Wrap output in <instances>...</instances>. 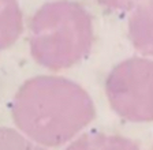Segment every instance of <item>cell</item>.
Returning a JSON list of instances; mask_svg holds the SVG:
<instances>
[{
    "label": "cell",
    "mask_w": 153,
    "mask_h": 150,
    "mask_svg": "<svg viewBox=\"0 0 153 150\" xmlns=\"http://www.w3.org/2000/svg\"><path fill=\"white\" fill-rule=\"evenodd\" d=\"M130 38L134 47L143 55H152V0L135 7L128 23Z\"/></svg>",
    "instance_id": "cell-5"
},
{
    "label": "cell",
    "mask_w": 153,
    "mask_h": 150,
    "mask_svg": "<svg viewBox=\"0 0 153 150\" xmlns=\"http://www.w3.org/2000/svg\"><path fill=\"white\" fill-rule=\"evenodd\" d=\"M11 113L25 137L42 147H56L89 124L96 109L89 93L74 81L40 75L19 87Z\"/></svg>",
    "instance_id": "cell-1"
},
{
    "label": "cell",
    "mask_w": 153,
    "mask_h": 150,
    "mask_svg": "<svg viewBox=\"0 0 153 150\" xmlns=\"http://www.w3.org/2000/svg\"><path fill=\"white\" fill-rule=\"evenodd\" d=\"M152 61L131 58L120 61L105 81L107 97L114 111L130 121H150L152 101Z\"/></svg>",
    "instance_id": "cell-3"
},
{
    "label": "cell",
    "mask_w": 153,
    "mask_h": 150,
    "mask_svg": "<svg viewBox=\"0 0 153 150\" xmlns=\"http://www.w3.org/2000/svg\"><path fill=\"white\" fill-rule=\"evenodd\" d=\"M66 150H141L135 142L115 134L90 131L73 140Z\"/></svg>",
    "instance_id": "cell-4"
},
{
    "label": "cell",
    "mask_w": 153,
    "mask_h": 150,
    "mask_svg": "<svg viewBox=\"0 0 153 150\" xmlns=\"http://www.w3.org/2000/svg\"><path fill=\"white\" fill-rule=\"evenodd\" d=\"M0 150H47L27 137L8 127H0Z\"/></svg>",
    "instance_id": "cell-7"
},
{
    "label": "cell",
    "mask_w": 153,
    "mask_h": 150,
    "mask_svg": "<svg viewBox=\"0 0 153 150\" xmlns=\"http://www.w3.org/2000/svg\"><path fill=\"white\" fill-rule=\"evenodd\" d=\"M30 52L49 70H63L81 61L93 44V22L85 7L57 0L38 8L30 21Z\"/></svg>",
    "instance_id": "cell-2"
},
{
    "label": "cell",
    "mask_w": 153,
    "mask_h": 150,
    "mask_svg": "<svg viewBox=\"0 0 153 150\" xmlns=\"http://www.w3.org/2000/svg\"><path fill=\"white\" fill-rule=\"evenodd\" d=\"M97 1L100 4H102L104 7L109 8V10L126 11V10H131L134 7H138L145 0H97Z\"/></svg>",
    "instance_id": "cell-8"
},
{
    "label": "cell",
    "mask_w": 153,
    "mask_h": 150,
    "mask_svg": "<svg viewBox=\"0 0 153 150\" xmlns=\"http://www.w3.org/2000/svg\"><path fill=\"white\" fill-rule=\"evenodd\" d=\"M23 29L18 0H0V51L14 44Z\"/></svg>",
    "instance_id": "cell-6"
}]
</instances>
